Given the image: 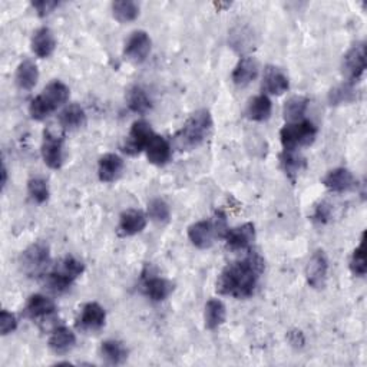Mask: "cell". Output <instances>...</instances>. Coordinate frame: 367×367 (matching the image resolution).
Returning <instances> with one entry per match:
<instances>
[{"label": "cell", "mask_w": 367, "mask_h": 367, "mask_svg": "<svg viewBox=\"0 0 367 367\" xmlns=\"http://www.w3.org/2000/svg\"><path fill=\"white\" fill-rule=\"evenodd\" d=\"M264 273V259L256 251H250L243 260L225 266L217 278L215 290L221 296L248 298L256 292Z\"/></svg>", "instance_id": "obj_1"}, {"label": "cell", "mask_w": 367, "mask_h": 367, "mask_svg": "<svg viewBox=\"0 0 367 367\" xmlns=\"http://www.w3.org/2000/svg\"><path fill=\"white\" fill-rule=\"evenodd\" d=\"M213 129V118L210 110L200 109L187 120L181 131L175 135L177 147L182 151H191L200 147L208 138Z\"/></svg>", "instance_id": "obj_2"}, {"label": "cell", "mask_w": 367, "mask_h": 367, "mask_svg": "<svg viewBox=\"0 0 367 367\" xmlns=\"http://www.w3.org/2000/svg\"><path fill=\"white\" fill-rule=\"evenodd\" d=\"M71 91L68 85L62 80H52L48 83V87L32 99L29 105V114L35 121H42L48 118L52 112H55L59 106L68 102Z\"/></svg>", "instance_id": "obj_3"}, {"label": "cell", "mask_w": 367, "mask_h": 367, "mask_svg": "<svg viewBox=\"0 0 367 367\" xmlns=\"http://www.w3.org/2000/svg\"><path fill=\"white\" fill-rule=\"evenodd\" d=\"M227 230V217L222 211H217L211 220H203L191 224L188 227V238L196 248L207 250L214 244L217 237L224 238Z\"/></svg>", "instance_id": "obj_4"}, {"label": "cell", "mask_w": 367, "mask_h": 367, "mask_svg": "<svg viewBox=\"0 0 367 367\" xmlns=\"http://www.w3.org/2000/svg\"><path fill=\"white\" fill-rule=\"evenodd\" d=\"M83 271L85 266L80 260L73 256H66L48 274L46 285L53 293L62 294L72 287L75 280L80 277Z\"/></svg>", "instance_id": "obj_5"}, {"label": "cell", "mask_w": 367, "mask_h": 367, "mask_svg": "<svg viewBox=\"0 0 367 367\" xmlns=\"http://www.w3.org/2000/svg\"><path fill=\"white\" fill-rule=\"evenodd\" d=\"M317 128L312 121L303 120L300 122L286 124L280 131V139L285 150H300L315 143Z\"/></svg>", "instance_id": "obj_6"}, {"label": "cell", "mask_w": 367, "mask_h": 367, "mask_svg": "<svg viewBox=\"0 0 367 367\" xmlns=\"http://www.w3.org/2000/svg\"><path fill=\"white\" fill-rule=\"evenodd\" d=\"M22 270L29 277L42 275L50 264V250L49 245L38 241L27 247L20 257Z\"/></svg>", "instance_id": "obj_7"}, {"label": "cell", "mask_w": 367, "mask_h": 367, "mask_svg": "<svg viewBox=\"0 0 367 367\" xmlns=\"http://www.w3.org/2000/svg\"><path fill=\"white\" fill-rule=\"evenodd\" d=\"M154 135H155V132L152 131L151 125L147 121H144V120L135 121L129 129L128 136L124 141L122 147H121L122 152H125L127 155H131V157L141 154L143 151H145L148 143Z\"/></svg>", "instance_id": "obj_8"}, {"label": "cell", "mask_w": 367, "mask_h": 367, "mask_svg": "<svg viewBox=\"0 0 367 367\" xmlns=\"http://www.w3.org/2000/svg\"><path fill=\"white\" fill-rule=\"evenodd\" d=\"M342 71L346 76V82L356 83L361 79L366 71V43L359 42L353 45L343 56Z\"/></svg>", "instance_id": "obj_9"}, {"label": "cell", "mask_w": 367, "mask_h": 367, "mask_svg": "<svg viewBox=\"0 0 367 367\" xmlns=\"http://www.w3.org/2000/svg\"><path fill=\"white\" fill-rule=\"evenodd\" d=\"M41 152L43 162L49 168L59 169L64 164V138L50 129L45 131Z\"/></svg>", "instance_id": "obj_10"}, {"label": "cell", "mask_w": 367, "mask_h": 367, "mask_svg": "<svg viewBox=\"0 0 367 367\" xmlns=\"http://www.w3.org/2000/svg\"><path fill=\"white\" fill-rule=\"evenodd\" d=\"M151 46V38L145 31H134L125 42L124 53L129 61L135 64H143L148 58Z\"/></svg>", "instance_id": "obj_11"}, {"label": "cell", "mask_w": 367, "mask_h": 367, "mask_svg": "<svg viewBox=\"0 0 367 367\" xmlns=\"http://www.w3.org/2000/svg\"><path fill=\"white\" fill-rule=\"evenodd\" d=\"M329 273V260L323 250H317L312 257H310L305 267V278L310 287L323 289L327 280Z\"/></svg>", "instance_id": "obj_12"}, {"label": "cell", "mask_w": 367, "mask_h": 367, "mask_svg": "<svg viewBox=\"0 0 367 367\" xmlns=\"http://www.w3.org/2000/svg\"><path fill=\"white\" fill-rule=\"evenodd\" d=\"M105 310L101 304L91 301L82 307L76 326L83 331H96L105 326Z\"/></svg>", "instance_id": "obj_13"}, {"label": "cell", "mask_w": 367, "mask_h": 367, "mask_svg": "<svg viewBox=\"0 0 367 367\" xmlns=\"http://www.w3.org/2000/svg\"><path fill=\"white\" fill-rule=\"evenodd\" d=\"M254 238H256V229H254L252 222H245L243 225H238V227L229 229L224 236V240L227 243L229 248L234 251H243L250 248Z\"/></svg>", "instance_id": "obj_14"}, {"label": "cell", "mask_w": 367, "mask_h": 367, "mask_svg": "<svg viewBox=\"0 0 367 367\" xmlns=\"http://www.w3.org/2000/svg\"><path fill=\"white\" fill-rule=\"evenodd\" d=\"M147 215L139 210H127L120 217L118 233L122 237H132L143 233L147 227Z\"/></svg>", "instance_id": "obj_15"}, {"label": "cell", "mask_w": 367, "mask_h": 367, "mask_svg": "<svg viewBox=\"0 0 367 367\" xmlns=\"http://www.w3.org/2000/svg\"><path fill=\"white\" fill-rule=\"evenodd\" d=\"M323 184L331 192H346L356 187V178L347 168H334L324 175Z\"/></svg>", "instance_id": "obj_16"}, {"label": "cell", "mask_w": 367, "mask_h": 367, "mask_svg": "<svg viewBox=\"0 0 367 367\" xmlns=\"http://www.w3.org/2000/svg\"><path fill=\"white\" fill-rule=\"evenodd\" d=\"M290 88V82L287 75L274 65H268L264 69L263 76V91L270 95H281Z\"/></svg>", "instance_id": "obj_17"}, {"label": "cell", "mask_w": 367, "mask_h": 367, "mask_svg": "<svg viewBox=\"0 0 367 367\" xmlns=\"http://www.w3.org/2000/svg\"><path fill=\"white\" fill-rule=\"evenodd\" d=\"M124 171V159L117 154H105L98 162V177L102 182L117 181Z\"/></svg>", "instance_id": "obj_18"}, {"label": "cell", "mask_w": 367, "mask_h": 367, "mask_svg": "<svg viewBox=\"0 0 367 367\" xmlns=\"http://www.w3.org/2000/svg\"><path fill=\"white\" fill-rule=\"evenodd\" d=\"M143 289L147 297H150V300L159 303L171 296V293L174 292V283H171V281L164 277L151 275L144 278Z\"/></svg>", "instance_id": "obj_19"}, {"label": "cell", "mask_w": 367, "mask_h": 367, "mask_svg": "<svg viewBox=\"0 0 367 367\" xmlns=\"http://www.w3.org/2000/svg\"><path fill=\"white\" fill-rule=\"evenodd\" d=\"M145 152H147V158L151 164L162 166V165L168 164L169 159H171L173 148L164 136L155 134L148 143Z\"/></svg>", "instance_id": "obj_20"}, {"label": "cell", "mask_w": 367, "mask_h": 367, "mask_svg": "<svg viewBox=\"0 0 367 367\" xmlns=\"http://www.w3.org/2000/svg\"><path fill=\"white\" fill-rule=\"evenodd\" d=\"M48 345H49V349L53 353H56V354H66L75 347L76 336L66 326L56 327L52 331L50 337H49V343Z\"/></svg>", "instance_id": "obj_21"}, {"label": "cell", "mask_w": 367, "mask_h": 367, "mask_svg": "<svg viewBox=\"0 0 367 367\" xmlns=\"http://www.w3.org/2000/svg\"><path fill=\"white\" fill-rule=\"evenodd\" d=\"M56 312V304L53 300L43 294H34L24 305V315L31 319L50 317Z\"/></svg>", "instance_id": "obj_22"}, {"label": "cell", "mask_w": 367, "mask_h": 367, "mask_svg": "<svg viewBox=\"0 0 367 367\" xmlns=\"http://www.w3.org/2000/svg\"><path fill=\"white\" fill-rule=\"evenodd\" d=\"M259 76V62L252 56H244L233 71V82L237 87H247Z\"/></svg>", "instance_id": "obj_23"}, {"label": "cell", "mask_w": 367, "mask_h": 367, "mask_svg": "<svg viewBox=\"0 0 367 367\" xmlns=\"http://www.w3.org/2000/svg\"><path fill=\"white\" fill-rule=\"evenodd\" d=\"M32 50L38 58H49L56 49V39L49 27H41L32 36Z\"/></svg>", "instance_id": "obj_24"}, {"label": "cell", "mask_w": 367, "mask_h": 367, "mask_svg": "<svg viewBox=\"0 0 367 367\" xmlns=\"http://www.w3.org/2000/svg\"><path fill=\"white\" fill-rule=\"evenodd\" d=\"M39 79V71L34 61L23 59L16 69V83L23 91H31L36 87Z\"/></svg>", "instance_id": "obj_25"}, {"label": "cell", "mask_w": 367, "mask_h": 367, "mask_svg": "<svg viewBox=\"0 0 367 367\" xmlns=\"http://www.w3.org/2000/svg\"><path fill=\"white\" fill-rule=\"evenodd\" d=\"M271 110H273V105H271L270 98L267 95L261 94V95H257V96H254L252 99H250L245 114H247L248 120H251V121L264 122L271 117Z\"/></svg>", "instance_id": "obj_26"}, {"label": "cell", "mask_w": 367, "mask_h": 367, "mask_svg": "<svg viewBox=\"0 0 367 367\" xmlns=\"http://www.w3.org/2000/svg\"><path fill=\"white\" fill-rule=\"evenodd\" d=\"M58 120L64 129L73 131L85 125V122H87V114H85V110L80 105L69 103L61 110Z\"/></svg>", "instance_id": "obj_27"}, {"label": "cell", "mask_w": 367, "mask_h": 367, "mask_svg": "<svg viewBox=\"0 0 367 367\" xmlns=\"http://www.w3.org/2000/svg\"><path fill=\"white\" fill-rule=\"evenodd\" d=\"M280 161L286 175L292 181H294L305 168V158L298 152V150H285L280 155Z\"/></svg>", "instance_id": "obj_28"}, {"label": "cell", "mask_w": 367, "mask_h": 367, "mask_svg": "<svg viewBox=\"0 0 367 367\" xmlns=\"http://www.w3.org/2000/svg\"><path fill=\"white\" fill-rule=\"evenodd\" d=\"M101 356L108 364L118 366L127 361L128 349L120 340H105L101 345Z\"/></svg>", "instance_id": "obj_29"}, {"label": "cell", "mask_w": 367, "mask_h": 367, "mask_svg": "<svg viewBox=\"0 0 367 367\" xmlns=\"http://www.w3.org/2000/svg\"><path fill=\"white\" fill-rule=\"evenodd\" d=\"M225 319H227V310L221 300L211 298L206 304V312H204V322L206 327L208 330H215L221 324H224Z\"/></svg>", "instance_id": "obj_30"}, {"label": "cell", "mask_w": 367, "mask_h": 367, "mask_svg": "<svg viewBox=\"0 0 367 367\" xmlns=\"http://www.w3.org/2000/svg\"><path fill=\"white\" fill-rule=\"evenodd\" d=\"M127 105L132 112L139 115H145L152 108L150 96L141 87H132L127 92Z\"/></svg>", "instance_id": "obj_31"}, {"label": "cell", "mask_w": 367, "mask_h": 367, "mask_svg": "<svg viewBox=\"0 0 367 367\" xmlns=\"http://www.w3.org/2000/svg\"><path fill=\"white\" fill-rule=\"evenodd\" d=\"M307 106H308V99L305 96L296 95L287 99L285 103V109H283V115L287 124L303 121L305 112H307Z\"/></svg>", "instance_id": "obj_32"}, {"label": "cell", "mask_w": 367, "mask_h": 367, "mask_svg": "<svg viewBox=\"0 0 367 367\" xmlns=\"http://www.w3.org/2000/svg\"><path fill=\"white\" fill-rule=\"evenodd\" d=\"M112 13L121 23L132 22L139 15V5L134 0H117V2L112 3Z\"/></svg>", "instance_id": "obj_33"}, {"label": "cell", "mask_w": 367, "mask_h": 367, "mask_svg": "<svg viewBox=\"0 0 367 367\" xmlns=\"http://www.w3.org/2000/svg\"><path fill=\"white\" fill-rule=\"evenodd\" d=\"M356 88H354V83L346 82L338 85V87L333 88L329 94V101L331 105H343V103H350L353 101H356Z\"/></svg>", "instance_id": "obj_34"}, {"label": "cell", "mask_w": 367, "mask_h": 367, "mask_svg": "<svg viewBox=\"0 0 367 367\" xmlns=\"http://www.w3.org/2000/svg\"><path fill=\"white\" fill-rule=\"evenodd\" d=\"M27 192H29L31 199L38 204H43L49 200V185L46 180L41 177L29 180V182H27Z\"/></svg>", "instance_id": "obj_35"}, {"label": "cell", "mask_w": 367, "mask_h": 367, "mask_svg": "<svg viewBox=\"0 0 367 367\" xmlns=\"http://www.w3.org/2000/svg\"><path fill=\"white\" fill-rule=\"evenodd\" d=\"M148 215L155 222H166L171 215V210L162 199H154L148 204Z\"/></svg>", "instance_id": "obj_36"}, {"label": "cell", "mask_w": 367, "mask_h": 367, "mask_svg": "<svg viewBox=\"0 0 367 367\" xmlns=\"http://www.w3.org/2000/svg\"><path fill=\"white\" fill-rule=\"evenodd\" d=\"M350 271L357 277H364L367 273L366 264V254H364V243L361 238L360 245L353 251L350 259Z\"/></svg>", "instance_id": "obj_37"}, {"label": "cell", "mask_w": 367, "mask_h": 367, "mask_svg": "<svg viewBox=\"0 0 367 367\" xmlns=\"http://www.w3.org/2000/svg\"><path fill=\"white\" fill-rule=\"evenodd\" d=\"M17 327V319L13 313L8 312V310H2L0 313V333L3 336H8L13 333Z\"/></svg>", "instance_id": "obj_38"}, {"label": "cell", "mask_w": 367, "mask_h": 367, "mask_svg": "<svg viewBox=\"0 0 367 367\" xmlns=\"http://www.w3.org/2000/svg\"><path fill=\"white\" fill-rule=\"evenodd\" d=\"M331 218V206L327 201H322L316 206L312 220L317 224H326Z\"/></svg>", "instance_id": "obj_39"}, {"label": "cell", "mask_w": 367, "mask_h": 367, "mask_svg": "<svg viewBox=\"0 0 367 367\" xmlns=\"http://www.w3.org/2000/svg\"><path fill=\"white\" fill-rule=\"evenodd\" d=\"M58 2H55V0H36V2H32V6L36 9L39 16H46L50 12H53V9L58 8Z\"/></svg>", "instance_id": "obj_40"}, {"label": "cell", "mask_w": 367, "mask_h": 367, "mask_svg": "<svg viewBox=\"0 0 367 367\" xmlns=\"http://www.w3.org/2000/svg\"><path fill=\"white\" fill-rule=\"evenodd\" d=\"M289 342L293 345V346H296V347H301L303 345H304V336H303V333L301 331H290L289 333Z\"/></svg>", "instance_id": "obj_41"}, {"label": "cell", "mask_w": 367, "mask_h": 367, "mask_svg": "<svg viewBox=\"0 0 367 367\" xmlns=\"http://www.w3.org/2000/svg\"><path fill=\"white\" fill-rule=\"evenodd\" d=\"M6 184H8V169H6L5 164H3V168H2V187L5 188Z\"/></svg>", "instance_id": "obj_42"}]
</instances>
